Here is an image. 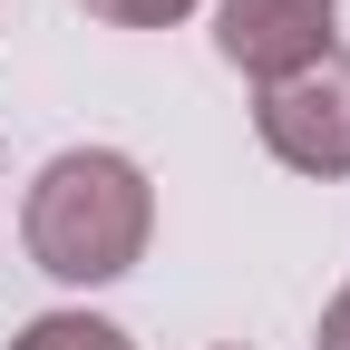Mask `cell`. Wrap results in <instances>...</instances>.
<instances>
[{
    "label": "cell",
    "mask_w": 350,
    "mask_h": 350,
    "mask_svg": "<svg viewBox=\"0 0 350 350\" xmlns=\"http://www.w3.org/2000/svg\"><path fill=\"white\" fill-rule=\"evenodd\" d=\"M156 234V195H146V165L117 156V146H68L39 165V185L20 204V243L49 282H117L137 273V253Z\"/></svg>",
    "instance_id": "1"
},
{
    "label": "cell",
    "mask_w": 350,
    "mask_h": 350,
    "mask_svg": "<svg viewBox=\"0 0 350 350\" xmlns=\"http://www.w3.org/2000/svg\"><path fill=\"white\" fill-rule=\"evenodd\" d=\"M253 126L292 175H350V49H321L312 68L273 78Z\"/></svg>",
    "instance_id": "2"
},
{
    "label": "cell",
    "mask_w": 350,
    "mask_h": 350,
    "mask_svg": "<svg viewBox=\"0 0 350 350\" xmlns=\"http://www.w3.org/2000/svg\"><path fill=\"white\" fill-rule=\"evenodd\" d=\"M340 20V0H224L214 10V49H224L243 78H292V68H312L321 49H340L331 39Z\"/></svg>",
    "instance_id": "3"
},
{
    "label": "cell",
    "mask_w": 350,
    "mask_h": 350,
    "mask_svg": "<svg viewBox=\"0 0 350 350\" xmlns=\"http://www.w3.org/2000/svg\"><path fill=\"white\" fill-rule=\"evenodd\" d=\"M10 350H126V331H117V321H98V312H39Z\"/></svg>",
    "instance_id": "4"
},
{
    "label": "cell",
    "mask_w": 350,
    "mask_h": 350,
    "mask_svg": "<svg viewBox=\"0 0 350 350\" xmlns=\"http://www.w3.org/2000/svg\"><path fill=\"white\" fill-rule=\"evenodd\" d=\"M78 10H98V20H117V29H165V20H185L195 0H78Z\"/></svg>",
    "instance_id": "5"
},
{
    "label": "cell",
    "mask_w": 350,
    "mask_h": 350,
    "mask_svg": "<svg viewBox=\"0 0 350 350\" xmlns=\"http://www.w3.org/2000/svg\"><path fill=\"white\" fill-rule=\"evenodd\" d=\"M321 350H350V282L331 292V312H321Z\"/></svg>",
    "instance_id": "6"
}]
</instances>
